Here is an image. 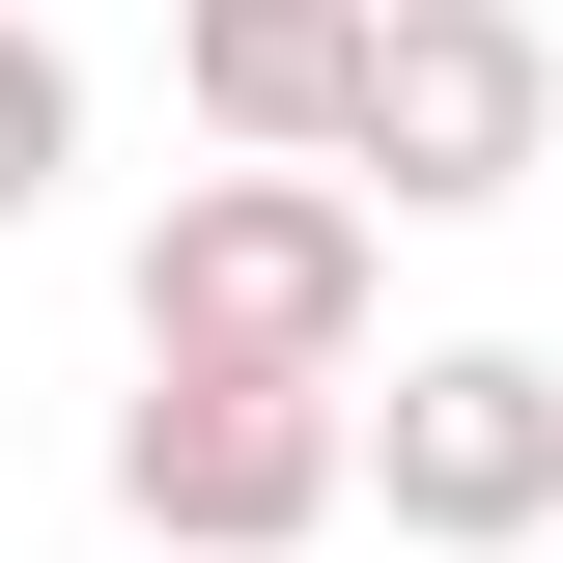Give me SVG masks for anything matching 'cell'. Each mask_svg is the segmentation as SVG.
<instances>
[{"instance_id": "52a82bcc", "label": "cell", "mask_w": 563, "mask_h": 563, "mask_svg": "<svg viewBox=\"0 0 563 563\" xmlns=\"http://www.w3.org/2000/svg\"><path fill=\"white\" fill-rule=\"evenodd\" d=\"M536 563H563V536H536Z\"/></svg>"}, {"instance_id": "5b68a950", "label": "cell", "mask_w": 563, "mask_h": 563, "mask_svg": "<svg viewBox=\"0 0 563 563\" xmlns=\"http://www.w3.org/2000/svg\"><path fill=\"white\" fill-rule=\"evenodd\" d=\"M169 85H198L225 169H339V113H366V0H169Z\"/></svg>"}, {"instance_id": "7a4b0ae2", "label": "cell", "mask_w": 563, "mask_h": 563, "mask_svg": "<svg viewBox=\"0 0 563 563\" xmlns=\"http://www.w3.org/2000/svg\"><path fill=\"white\" fill-rule=\"evenodd\" d=\"M366 507H395V563H536L563 536V366L536 339H422L395 395H339Z\"/></svg>"}, {"instance_id": "8992f818", "label": "cell", "mask_w": 563, "mask_h": 563, "mask_svg": "<svg viewBox=\"0 0 563 563\" xmlns=\"http://www.w3.org/2000/svg\"><path fill=\"white\" fill-rule=\"evenodd\" d=\"M57 141H85V85H57V29H0V225L57 198Z\"/></svg>"}, {"instance_id": "3957f363", "label": "cell", "mask_w": 563, "mask_h": 563, "mask_svg": "<svg viewBox=\"0 0 563 563\" xmlns=\"http://www.w3.org/2000/svg\"><path fill=\"white\" fill-rule=\"evenodd\" d=\"M113 507H141V563H282V536H339V507H366V451H339V395L141 366V395H113Z\"/></svg>"}, {"instance_id": "277c9868", "label": "cell", "mask_w": 563, "mask_h": 563, "mask_svg": "<svg viewBox=\"0 0 563 563\" xmlns=\"http://www.w3.org/2000/svg\"><path fill=\"white\" fill-rule=\"evenodd\" d=\"M536 141H563V57H536V0H366V113H339V198L395 169L422 225H479V198H536Z\"/></svg>"}, {"instance_id": "6da1fadb", "label": "cell", "mask_w": 563, "mask_h": 563, "mask_svg": "<svg viewBox=\"0 0 563 563\" xmlns=\"http://www.w3.org/2000/svg\"><path fill=\"white\" fill-rule=\"evenodd\" d=\"M141 366L339 395V366H366V198H339V169H198V198L141 225Z\"/></svg>"}]
</instances>
